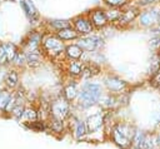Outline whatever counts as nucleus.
I'll return each instance as SVG.
<instances>
[{
  "mask_svg": "<svg viewBox=\"0 0 160 149\" xmlns=\"http://www.w3.org/2000/svg\"><path fill=\"white\" fill-rule=\"evenodd\" d=\"M24 111H25V110H24V108H22L20 104L16 105V106L12 109V114H14L15 116H21V115L24 114Z\"/></svg>",
  "mask_w": 160,
  "mask_h": 149,
  "instance_id": "cd10ccee",
  "label": "nucleus"
},
{
  "mask_svg": "<svg viewBox=\"0 0 160 149\" xmlns=\"http://www.w3.org/2000/svg\"><path fill=\"white\" fill-rule=\"evenodd\" d=\"M66 54L71 59H79L82 54V49L79 45H70L66 48Z\"/></svg>",
  "mask_w": 160,
  "mask_h": 149,
  "instance_id": "ddd939ff",
  "label": "nucleus"
},
{
  "mask_svg": "<svg viewBox=\"0 0 160 149\" xmlns=\"http://www.w3.org/2000/svg\"><path fill=\"white\" fill-rule=\"evenodd\" d=\"M75 28L80 33H90L92 30V26L89 23V20H86L84 18H78L75 20Z\"/></svg>",
  "mask_w": 160,
  "mask_h": 149,
  "instance_id": "9b49d317",
  "label": "nucleus"
},
{
  "mask_svg": "<svg viewBox=\"0 0 160 149\" xmlns=\"http://www.w3.org/2000/svg\"><path fill=\"white\" fill-rule=\"evenodd\" d=\"M44 46H45L46 51H48L49 54H52V55L60 54V53L62 51V49H64L62 43H61L58 38H55V36L48 38V39L44 41Z\"/></svg>",
  "mask_w": 160,
  "mask_h": 149,
  "instance_id": "423d86ee",
  "label": "nucleus"
},
{
  "mask_svg": "<svg viewBox=\"0 0 160 149\" xmlns=\"http://www.w3.org/2000/svg\"><path fill=\"white\" fill-rule=\"evenodd\" d=\"M91 19H92V23H94L96 26H99V28L104 26V25L108 23V16H106V14H105L104 11H101V10H95V11L92 13Z\"/></svg>",
  "mask_w": 160,
  "mask_h": 149,
  "instance_id": "9d476101",
  "label": "nucleus"
},
{
  "mask_svg": "<svg viewBox=\"0 0 160 149\" xmlns=\"http://www.w3.org/2000/svg\"><path fill=\"white\" fill-rule=\"evenodd\" d=\"M6 61H9V60H8L5 48H4V45H0V64H5Z\"/></svg>",
  "mask_w": 160,
  "mask_h": 149,
  "instance_id": "bb28decb",
  "label": "nucleus"
},
{
  "mask_svg": "<svg viewBox=\"0 0 160 149\" xmlns=\"http://www.w3.org/2000/svg\"><path fill=\"white\" fill-rule=\"evenodd\" d=\"M4 48H5V51H6V55H8V60L11 61V60H15L18 53H16V46L11 43H6V44H2Z\"/></svg>",
  "mask_w": 160,
  "mask_h": 149,
  "instance_id": "4468645a",
  "label": "nucleus"
},
{
  "mask_svg": "<svg viewBox=\"0 0 160 149\" xmlns=\"http://www.w3.org/2000/svg\"><path fill=\"white\" fill-rule=\"evenodd\" d=\"M135 149H152V138L144 131H136L132 139Z\"/></svg>",
  "mask_w": 160,
  "mask_h": 149,
  "instance_id": "7ed1b4c3",
  "label": "nucleus"
},
{
  "mask_svg": "<svg viewBox=\"0 0 160 149\" xmlns=\"http://www.w3.org/2000/svg\"><path fill=\"white\" fill-rule=\"evenodd\" d=\"M158 121L160 123V111H159V116H158Z\"/></svg>",
  "mask_w": 160,
  "mask_h": 149,
  "instance_id": "c9c22d12",
  "label": "nucleus"
},
{
  "mask_svg": "<svg viewBox=\"0 0 160 149\" xmlns=\"http://www.w3.org/2000/svg\"><path fill=\"white\" fill-rule=\"evenodd\" d=\"M152 84H154L155 86H160V73L155 74V76H154V79H152Z\"/></svg>",
  "mask_w": 160,
  "mask_h": 149,
  "instance_id": "72a5a7b5",
  "label": "nucleus"
},
{
  "mask_svg": "<svg viewBox=\"0 0 160 149\" xmlns=\"http://www.w3.org/2000/svg\"><path fill=\"white\" fill-rule=\"evenodd\" d=\"M82 65L80 64V63H78V61H75V63H71L70 64V66H69V70H70V74H72V75H79L80 73H82Z\"/></svg>",
  "mask_w": 160,
  "mask_h": 149,
  "instance_id": "5701e85b",
  "label": "nucleus"
},
{
  "mask_svg": "<svg viewBox=\"0 0 160 149\" xmlns=\"http://www.w3.org/2000/svg\"><path fill=\"white\" fill-rule=\"evenodd\" d=\"M98 71H99V68H96L94 65H88V66H85L82 69V74H84L85 78H89L91 75H95V74H98Z\"/></svg>",
  "mask_w": 160,
  "mask_h": 149,
  "instance_id": "b1692460",
  "label": "nucleus"
},
{
  "mask_svg": "<svg viewBox=\"0 0 160 149\" xmlns=\"http://www.w3.org/2000/svg\"><path fill=\"white\" fill-rule=\"evenodd\" d=\"M105 83H106V86L110 90H112V91H120L121 89L125 88V81L121 80V79H119V78H115V76L108 78L105 80Z\"/></svg>",
  "mask_w": 160,
  "mask_h": 149,
  "instance_id": "1a4fd4ad",
  "label": "nucleus"
},
{
  "mask_svg": "<svg viewBox=\"0 0 160 149\" xmlns=\"http://www.w3.org/2000/svg\"><path fill=\"white\" fill-rule=\"evenodd\" d=\"M159 145H160V138H159Z\"/></svg>",
  "mask_w": 160,
  "mask_h": 149,
  "instance_id": "e433bc0d",
  "label": "nucleus"
},
{
  "mask_svg": "<svg viewBox=\"0 0 160 149\" xmlns=\"http://www.w3.org/2000/svg\"><path fill=\"white\" fill-rule=\"evenodd\" d=\"M25 59H26V54H24V53H18V55H16V58H15V61H16L18 64H21Z\"/></svg>",
  "mask_w": 160,
  "mask_h": 149,
  "instance_id": "473e14b6",
  "label": "nucleus"
},
{
  "mask_svg": "<svg viewBox=\"0 0 160 149\" xmlns=\"http://www.w3.org/2000/svg\"><path fill=\"white\" fill-rule=\"evenodd\" d=\"M26 60H28V63H29L31 66H36V65L39 64V53H38V50H35V51H29V53L26 54Z\"/></svg>",
  "mask_w": 160,
  "mask_h": 149,
  "instance_id": "a211bd4d",
  "label": "nucleus"
},
{
  "mask_svg": "<svg viewBox=\"0 0 160 149\" xmlns=\"http://www.w3.org/2000/svg\"><path fill=\"white\" fill-rule=\"evenodd\" d=\"M76 35L78 34L70 28L59 30V38H61V39H74V38H76Z\"/></svg>",
  "mask_w": 160,
  "mask_h": 149,
  "instance_id": "f3484780",
  "label": "nucleus"
},
{
  "mask_svg": "<svg viewBox=\"0 0 160 149\" xmlns=\"http://www.w3.org/2000/svg\"><path fill=\"white\" fill-rule=\"evenodd\" d=\"M5 83L9 85V86H15L16 85V83H18V74L15 73V71H10L8 75H6V78H5Z\"/></svg>",
  "mask_w": 160,
  "mask_h": 149,
  "instance_id": "4be33fe9",
  "label": "nucleus"
},
{
  "mask_svg": "<svg viewBox=\"0 0 160 149\" xmlns=\"http://www.w3.org/2000/svg\"><path fill=\"white\" fill-rule=\"evenodd\" d=\"M159 68H160V56L154 55L151 59V64H150V74H156Z\"/></svg>",
  "mask_w": 160,
  "mask_h": 149,
  "instance_id": "412c9836",
  "label": "nucleus"
},
{
  "mask_svg": "<svg viewBox=\"0 0 160 149\" xmlns=\"http://www.w3.org/2000/svg\"><path fill=\"white\" fill-rule=\"evenodd\" d=\"M136 15H138V10H136V9H130V10H128V11H124V13L120 15L119 21L122 23V24H128V23H130Z\"/></svg>",
  "mask_w": 160,
  "mask_h": 149,
  "instance_id": "f8f14e48",
  "label": "nucleus"
},
{
  "mask_svg": "<svg viewBox=\"0 0 160 149\" xmlns=\"http://www.w3.org/2000/svg\"><path fill=\"white\" fill-rule=\"evenodd\" d=\"M52 129H54L55 131H60V130L62 129V123H61V120H59V119H55V118H54Z\"/></svg>",
  "mask_w": 160,
  "mask_h": 149,
  "instance_id": "c85d7f7f",
  "label": "nucleus"
},
{
  "mask_svg": "<svg viewBox=\"0 0 160 149\" xmlns=\"http://www.w3.org/2000/svg\"><path fill=\"white\" fill-rule=\"evenodd\" d=\"M74 133H75V138L76 139H80L81 136H84L85 133H86V124L84 121H78Z\"/></svg>",
  "mask_w": 160,
  "mask_h": 149,
  "instance_id": "2eb2a0df",
  "label": "nucleus"
},
{
  "mask_svg": "<svg viewBox=\"0 0 160 149\" xmlns=\"http://www.w3.org/2000/svg\"><path fill=\"white\" fill-rule=\"evenodd\" d=\"M102 39L99 36H89V38H81L79 40V46L84 50L92 51L102 45Z\"/></svg>",
  "mask_w": 160,
  "mask_h": 149,
  "instance_id": "39448f33",
  "label": "nucleus"
},
{
  "mask_svg": "<svg viewBox=\"0 0 160 149\" xmlns=\"http://www.w3.org/2000/svg\"><path fill=\"white\" fill-rule=\"evenodd\" d=\"M156 0H140V4L141 5H146V4H150V3H154Z\"/></svg>",
  "mask_w": 160,
  "mask_h": 149,
  "instance_id": "f704fd0d",
  "label": "nucleus"
},
{
  "mask_svg": "<svg viewBox=\"0 0 160 149\" xmlns=\"http://www.w3.org/2000/svg\"><path fill=\"white\" fill-rule=\"evenodd\" d=\"M10 100H11V95L8 91H1L0 93V110L5 109L8 104L10 103Z\"/></svg>",
  "mask_w": 160,
  "mask_h": 149,
  "instance_id": "6ab92c4d",
  "label": "nucleus"
},
{
  "mask_svg": "<svg viewBox=\"0 0 160 149\" xmlns=\"http://www.w3.org/2000/svg\"><path fill=\"white\" fill-rule=\"evenodd\" d=\"M64 93H65V96H66V99L68 100H71V99H74L75 96H76V86L74 85V84H70V85H68L66 88H65V90H64Z\"/></svg>",
  "mask_w": 160,
  "mask_h": 149,
  "instance_id": "aec40b11",
  "label": "nucleus"
},
{
  "mask_svg": "<svg viewBox=\"0 0 160 149\" xmlns=\"http://www.w3.org/2000/svg\"><path fill=\"white\" fill-rule=\"evenodd\" d=\"M101 96V86L98 84H85L81 93L79 94V100L82 106H90L99 101Z\"/></svg>",
  "mask_w": 160,
  "mask_h": 149,
  "instance_id": "f257e3e1",
  "label": "nucleus"
},
{
  "mask_svg": "<svg viewBox=\"0 0 160 149\" xmlns=\"http://www.w3.org/2000/svg\"><path fill=\"white\" fill-rule=\"evenodd\" d=\"M21 6H22V9H24V11L26 13L28 16L34 18V16L36 15V11H35L34 6H32L31 3H29L28 0H21Z\"/></svg>",
  "mask_w": 160,
  "mask_h": 149,
  "instance_id": "dca6fc26",
  "label": "nucleus"
},
{
  "mask_svg": "<svg viewBox=\"0 0 160 149\" xmlns=\"http://www.w3.org/2000/svg\"><path fill=\"white\" fill-rule=\"evenodd\" d=\"M106 4L111 5V6H120L122 4H125V0H105Z\"/></svg>",
  "mask_w": 160,
  "mask_h": 149,
  "instance_id": "7c9ffc66",
  "label": "nucleus"
},
{
  "mask_svg": "<svg viewBox=\"0 0 160 149\" xmlns=\"http://www.w3.org/2000/svg\"><path fill=\"white\" fill-rule=\"evenodd\" d=\"M160 19V14L156 13V10H151V11H146L140 16V23L145 26L151 25L154 23H156Z\"/></svg>",
  "mask_w": 160,
  "mask_h": 149,
  "instance_id": "6e6552de",
  "label": "nucleus"
},
{
  "mask_svg": "<svg viewBox=\"0 0 160 149\" xmlns=\"http://www.w3.org/2000/svg\"><path fill=\"white\" fill-rule=\"evenodd\" d=\"M22 115H24V118H26L29 120H35L36 119V111L34 109H26Z\"/></svg>",
  "mask_w": 160,
  "mask_h": 149,
  "instance_id": "a878e982",
  "label": "nucleus"
},
{
  "mask_svg": "<svg viewBox=\"0 0 160 149\" xmlns=\"http://www.w3.org/2000/svg\"><path fill=\"white\" fill-rule=\"evenodd\" d=\"M51 25L54 26V28H58V29H66V28H69V21H66V20H52L51 21Z\"/></svg>",
  "mask_w": 160,
  "mask_h": 149,
  "instance_id": "393cba45",
  "label": "nucleus"
},
{
  "mask_svg": "<svg viewBox=\"0 0 160 149\" xmlns=\"http://www.w3.org/2000/svg\"><path fill=\"white\" fill-rule=\"evenodd\" d=\"M150 46L152 49H156V48H160V38H152L150 40Z\"/></svg>",
  "mask_w": 160,
  "mask_h": 149,
  "instance_id": "2f4dec72",
  "label": "nucleus"
},
{
  "mask_svg": "<svg viewBox=\"0 0 160 149\" xmlns=\"http://www.w3.org/2000/svg\"><path fill=\"white\" fill-rule=\"evenodd\" d=\"M102 123H104V115L101 113H96V114H94V115L88 118V120H86V129L90 133H92V131L98 130L102 125Z\"/></svg>",
  "mask_w": 160,
  "mask_h": 149,
  "instance_id": "0eeeda50",
  "label": "nucleus"
},
{
  "mask_svg": "<svg viewBox=\"0 0 160 149\" xmlns=\"http://www.w3.org/2000/svg\"><path fill=\"white\" fill-rule=\"evenodd\" d=\"M120 15H121V14H120L119 11H116V10H114V11H109V13L106 14L108 19H111V20H116V19H119Z\"/></svg>",
  "mask_w": 160,
  "mask_h": 149,
  "instance_id": "c756f323",
  "label": "nucleus"
},
{
  "mask_svg": "<svg viewBox=\"0 0 160 149\" xmlns=\"http://www.w3.org/2000/svg\"><path fill=\"white\" fill-rule=\"evenodd\" d=\"M134 135L135 133H132V128L126 124H118L112 130V136L115 143L122 149H126L128 146H130L134 139Z\"/></svg>",
  "mask_w": 160,
  "mask_h": 149,
  "instance_id": "f03ea898",
  "label": "nucleus"
},
{
  "mask_svg": "<svg viewBox=\"0 0 160 149\" xmlns=\"http://www.w3.org/2000/svg\"><path fill=\"white\" fill-rule=\"evenodd\" d=\"M51 111H52V116L55 119H59V120H62L66 115H68V111H69V105L65 100L62 99H58L55 100L52 104H51Z\"/></svg>",
  "mask_w": 160,
  "mask_h": 149,
  "instance_id": "20e7f679",
  "label": "nucleus"
}]
</instances>
